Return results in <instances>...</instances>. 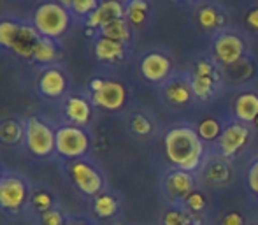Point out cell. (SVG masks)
I'll return each instance as SVG.
<instances>
[{"label":"cell","instance_id":"cell-5","mask_svg":"<svg viewBox=\"0 0 258 225\" xmlns=\"http://www.w3.org/2000/svg\"><path fill=\"white\" fill-rule=\"evenodd\" d=\"M69 176H71V181L81 194L88 195V197H97L99 194H102L104 176L90 162L83 160V158L71 162L69 164Z\"/></svg>","mask_w":258,"mask_h":225},{"label":"cell","instance_id":"cell-25","mask_svg":"<svg viewBox=\"0 0 258 225\" xmlns=\"http://www.w3.org/2000/svg\"><path fill=\"white\" fill-rule=\"evenodd\" d=\"M190 88L195 97H199L201 100H207L213 97L214 90H216V81H214V78L194 74L190 79Z\"/></svg>","mask_w":258,"mask_h":225},{"label":"cell","instance_id":"cell-23","mask_svg":"<svg viewBox=\"0 0 258 225\" xmlns=\"http://www.w3.org/2000/svg\"><path fill=\"white\" fill-rule=\"evenodd\" d=\"M165 97L169 102L176 104V106H184L191 100L194 92L190 88V83L184 81H172L165 86Z\"/></svg>","mask_w":258,"mask_h":225},{"label":"cell","instance_id":"cell-41","mask_svg":"<svg viewBox=\"0 0 258 225\" xmlns=\"http://www.w3.org/2000/svg\"><path fill=\"white\" fill-rule=\"evenodd\" d=\"M69 225H92V223L86 222V220H74V222H69Z\"/></svg>","mask_w":258,"mask_h":225},{"label":"cell","instance_id":"cell-6","mask_svg":"<svg viewBox=\"0 0 258 225\" xmlns=\"http://www.w3.org/2000/svg\"><path fill=\"white\" fill-rule=\"evenodd\" d=\"M162 188L163 194L174 206H183L186 199L197 190V178H195V173H186V171L174 167L165 174Z\"/></svg>","mask_w":258,"mask_h":225},{"label":"cell","instance_id":"cell-24","mask_svg":"<svg viewBox=\"0 0 258 225\" xmlns=\"http://www.w3.org/2000/svg\"><path fill=\"white\" fill-rule=\"evenodd\" d=\"M148 11H150V6L146 0H130L125 6V20L134 27H141L146 20Z\"/></svg>","mask_w":258,"mask_h":225},{"label":"cell","instance_id":"cell-44","mask_svg":"<svg viewBox=\"0 0 258 225\" xmlns=\"http://www.w3.org/2000/svg\"><path fill=\"white\" fill-rule=\"evenodd\" d=\"M186 2H194V0H186Z\"/></svg>","mask_w":258,"mask_h":225},{"label":"cell","instance_id":"cell-39","mask_svg":"<svg viewBox=\"0 0 258 225\" xmlns=\"http://www.w3.org/2000/svg\"><path fill=\"white\" fill-rule=\"evenodd\" d=\"M104 81H105V79H102V78H93L92 81H90V90H92V93L99 92V90L102 88Z\"/></svg>","mask_w":258,"mask_h":225},{"label":"cell","instance_id":"cell-45","mask_svg":"<svg viewBox=\"0 0 258 225\" xmlns=\"http://www.w3.org/2000/svg\"><path fill=\"white\" fill-rule=\"evenodd\" d=\"M191 225H199V223H197V222H195V223H191Z\"/></svg>","mask_w":258,"mask_h":225},{"label":"cell","instance_id":"cell-11","mask_svg":"<svg viewBox=\"0 0 258 225\" xmlns=\"http://www.w3.org/2000/svg\"><path fill=\"white\" fill-rule=\"evenodd\" d=\"M244 55V42L234 34H221L214 41V57L223 65H234Z\"/></svg>","mask_w":258,"mask_h":225},{"label":"cell","instance_id":"cell-17","mask_svg":"<svg viewBox=\"0 0 258 225\" xmlns=\"http://www.w3.org/2000/svg\"><path fill=\"white\" fill-rule=\"evenodd\" d=\"M234 112L235 118L239 122L246 123H255L258 118V95L256 93H241L234 102Z\"/></svg>","mask_w":258,"mask_h":225},{"label":"cell","instance_id":"cell-1","mask_svg":"<svg viewBox=\"0 0 258 225\" xmlns=\"http://www.w3.org/2000/svg\"><path fill=\"white\" fill-rule=\"evenodd\" d=\"M163 151L174 167L186 173H197L204 164V141L191 125H176L167 130Z\"/></svg>","mask_w":258,"mask_h":225},{"label":"cell","instance_id":"cell-18","mask_svg":"<svg viewBox=\"0 0 258 225\" xmlns=\"http://www.w3.org/2000/svg\"><path fill=\"white\" fill-rule=\"evenodd\" d=\"M93 51H95V57L99 62H109L111 64V62H118L125 57V44L105 37H99L95 41Z\"/></svg>","mask_w":258,"mask_h":225},{"label":"cell","instance_id":"cell-33","mask_svg":"<svg viewBox=\"0 0 258 225\" xmlns=\"http://www.w3.org/2000/svg\"><path fill=\"white\" fill-rule=\"evenodd\" d=\"M199 21H201V25L206 30H213V28H216L221 23V16L218 14V11L214 7H204L199 13Z\"/></svg>","mask_w":258,"mask_h":225},{"label":"cell","instance_id":"cell-16","mask_svg":"<svg viewBox=\"0 0 258 225\" xmlns=\"http://www.w3.org/2000/svg\"><path fill=\"white\" fill-rule=\"evenodd\" d=\"M39 39H41V35L35 30L34 25L21 23L20 32H18L16 41H14V46L11 51L16 57H20L21 60H34V51Z\"/></svg>","mask_w":258,"mask_h":225},{"label":"cell","instance_id":"cell-38","mask_svg":"<svg viewBox=\"0 0 258 225\" xmlns=\"http://www.w3.org/2000/svg\"><path fill=\"white\" fill-rule=\"evenodd\" d=\"M246 23H248L249 28H253V30H258V7H256V9L249 11L248 18H246Z\"/></svg>","mask_w":258,"mask_h":225},{"label":"cell","instance_id":"cell-35","mask_svg":"<svg viewBox=\"0 0 258 225\" xmlns=\"http://www.w3.org/2000/svg\"><path fill=\"white\" fill-rule=\"evenodd\" d=\"M41 225H67L65 223V215L60 209L53 208L51 211H46L41 215Z\"/></svg>","mask_w":258,"mask_h":225},{"label":"cell","instance_id":"cell-19","mask_svg":"<svg viewBox=\"0 0 258 225\" xmlns=\"http://www.w3.org/2000/svg\"><path fill=\"white\" fill-rule=\"evenodd\" d=\"M60 58V48L58 44L53 41V39L48 37H41L35 46V51H34V62H37L39 65H53L54 62H58Z\"/></svg>","mask_w":258,"mask_h":225},{"label":"cell","instance_id":"cell-30","mask_svg":"<svg viewBox=\"0 0 258 225\" xmlns=\"http://www.w3.org/2000/svg\"><path fill=\"white\" fill-rule=\"evenodd\" d=\"M130 130L137 136H150L153 132V123L143 112H136V115L130 118Z\"/></svg>","mask_w":258,"mask_h":225},{"label":"cell","instance_id":"cell-21","mask_svg":"<svg viewBox=\"0 0 258 225\" xmlns=\"http://www.w3.org/2000/svg\"><path fill=\"white\" fill-rule=\"evenodd\" d=\"M93 211L99 218L107 220L112 218L119 213V201L116 195L109 194V192H102L97 197H93Z\"/></svg>","mask_w":258,"mask_h":225},{"label":"cell","instance_id":"cell-40","mask_svg":"<svg viewBox=\"0 0 258 225\" xmlns=\"http://www.w3.org/2000/svg\"><path fill=\"white\" fill-rule=\"evenodd\" d=\"M53 2H56V4H60V6H63V7H67V9H71L72 0H53Z\"/></svg>","mask_w":258,"mask_h":225},{"label":"cell","instance_id":"cell-29","mask_svg":"<svg viewBox=\"0 0 258 225\" xmlns=\"http://www.w3.org/2000/svg\"><path fill=\"white\" fill-rule=\"evenodd\" d=\"M30 204H32V208L39 213V215H42V213L51 211V209L54 208V197L49 194V192L39 190L30 197Z\"/></svg>","mask_w":258,"mask_h":225},{"label":"cell","instance_id":"cell-13","mask_svg":"<svg viewBox=\"0 0 258 225\" xmlns=\"http://www.w3.org/2000/svg\"><path fill=\"white\" fill-rule=\"evenodd\" d=\"M172 64L162 53H150L141 60V72L150 83H162L170 74Z\"/></svg>","mask_w":258,"mask_h":225},{"label":"cell","instance_id":"cell-15","mask_svg":"<svg viewBox=\"0 0 258 225\" xmlns=\"http://www.w3.org/2000/svg\"><path fill=\"white\" fill-rule=\"evenodd\" d=\"M228 158H223L218 155L216 158H211L209 162L204 160L202 164V180L206 181V185L211 187H223L230 181L232 178V167L228 164Z\"/></svg>","mask_w":258,"mask_h":225},{"label":"cell","instance_id":"cell-14","mask_svg":"<svg viewBox=\"0 0 258 225\" xmlns=\"http://www.w3.org/2000/svg\"><path fill=\"white\" fill-rule=\"evenodd\" d=\"M63 115L67 116L71 125L86 127L93 115L92 102H88V100L81 95H71V97H67V100H65V104H63Z\"/></svg>","mask_w":258,"mask_h":225},{"label":"cell","instance_id":"cell-12","mask_svg":"<svg viewBox=\"0 0 258 225\" xmlns=\"http://www.w3.org/2000/svg\"><path fill=\"white\" fill-rule=\"evenodd\" d=\"M121 18H125V6L119 0H104L100 2L99 9L86 18L85 23L90 30H100L104 25Z\"/></svg>","mask_w":258,"mask_h":225},{"label":"cell","instance_id":"cell-37","mask_svg":"<svg viewBox=\"0 0 258 225\" xmlns=\"http://www.w3.org/2000/svg\"><path fill=\"white\" fill-rule=\"evenodd\" d=\"M195 74H197V76H207V78H214L213 65H211L209 62H206V60L199 62L197 67H195Z\"/></svg>","mask_w":258,"mask_h":225},{"label":"cell","instance_id":"cell-2","mask_svg":"<svg viewBox=\"0 0 258 225\" xmlns=\"http://www.w3.org/2000/svg\"><path fill=\"white\" fill-rule=\"evenodd\" d=\"M71 9L48 0L34 11V27L41 37L60 39L71 27Z\"/></svg>","mask_w":258,"mask_h":225},{"label":"cell","instance_id":"cell-22","mask_svg":"<svg viewBox=\"0 0 258 225\" xmlns=\"http://www.w3.org/2000/svg\"><path fill=\"white\" fill-rule=\"evenodd\" d=\"M25 141V125L16 120H6L0 123V143L7 146H18Z\"/></svg>","mask_w":258,"mask_h":225},{"label":"cell","instance_id":"cell-42","mask_svg":"<svg viewBox=\"0 0 258 225\" xmlns=\"http://www.w3.org/2000/svg\"><path fill=\"white\" fill-rule=\"evenodd\" d=\"M253 125H255V129H256V130H258V118H256V120H255V123H253Z\"/></svg>","mask_w":258,"mask_h":225},{"label":"cell","instance_id":"cell-36","mask_svg":"<svg viewBox=\"0 0 258 225\" xmlns=\"http://www.w3.org/2000/svg\"><path fill=\"white\" fill-rule=\"evenodd\" d=\"M220 225H246V220H244V216H242L241 213L228 211V213H225V215H223Z\"/></svg>","mask_w":258,"mask_h":225},{"label":"cell","instance_id":"cell-31","mask_svg":"<svg viewBox=\"0 0 258 225\" xmlns=\"http://www.w3.org/2000/svg\"><path fill=\"white\" fill-rule=\"evenodd\" d=\"M100 6V0H72L71 4V13L79 18H88L93 14Z\"/></svg>","mask_w":258,"mask_h":225},{"label":"cell","instance_id":"cell-32","mask_svg":"<svg viewBox=\"0 0 258 225\" xmlns=\"http://www.w3.org/2000/svg\"><path fill=\"white\" fill-rule=\"evenodd\" d=\"M184 208H186V211L190 213L191 216H199L202 211L206 209V206H207V199H206V195L202 194L201 190H195L194 194L190 195V197L186 199V202H184Z\"/></svg>","mask_w":258,"mask_h":225},{"label":"cell","instance_id":"cell-8","mask_svg":"<svg viewBox=\"0 0 258 225\" xmlns=\"http://www.w3.org/2000/svg\"><path fill=\"white\" fill-rule=\"evenodd\" d=\"M251 139V129L242 122H230L223 125L220 139H218V153L223 158H234Z\"/></svg>","mask_w":258,"mask_h":225},{"label":"cell","instance_id":"cell-9","mask_svg":"<svg viewBox=\"0 0 258 225\" xmlns=\"http://www.w3.org/2000/svg\"><path fill=\"white\" fill-rule=\"evenodd\" d=\"M69 88V79L65 72L56 65H49V67L42 69L41 74L37 78V90L42 97L49 100L61 99Z\"/></svg>","mask_w":258,"mask_h":225},{"label":"cell","instance_id":"cell-43","mask_svg":"<svg viewBox=\"0 0 258 225\" xmlns=\"http://www.w3.org/2000/svg\"><path fill=\"white\" fill-rule=\"evenodd\" d=\"M2 178H4L2 176V165H0V180H2Z\"/></svg>","mask_w":258,"mask_h":225},{"label":"cell","instance_id":"cell-27","mask_svg":"<svg viewBox=\"0 0 258 225\" xmlns=\"http://www.w3.org/2000/svg\"><path fill=\"white\" fill-rule=\"evenodd\" d=\"M21 23L16 20H0V48L13 49Z\"/></svg>","mask_w":258,"mask_h":225},{"label":"cell","instance_id":"cell-28","mask_svg":"<svg viewBox=\"0 0 258 225\" xmlns=\"http://www.w3.org/2000/svg\"><path fill=\"white\" fill-rule=\"evenodd\" d=\"M162 225H191L195 223V218L186 211L184 206H174L172 209L163 213Z\"/></svg>","mask_w":258,"mask_h":225},{"label":"cell","instance_id":"cell-20","mask_svg":"<svg viewBox=\"0 0 258 225\" xmlns=\"http://www.w3.org/2000/svg\"><path fill=\"white\" fill-rule=\"evenodd\" d=\"M99 32H100V37L111 39V41L121 42V44H126V42H130V39H132L130 23L125 20V18L114 20V21H111V23L104 25Z\"/></svg>","mask_w":258,"mask_h":225},{"label":"cell","instance_id":"cell-4","mask_svg":"<svg viewBox=\"0 0 258 225\" xmlns=\"http://www.w3.org/2000/svg\"><path fill=\"white\" fill-rule=\"evenodd\" d=\"M90 150V136L83 127L60 125L56 129V155L65 160H81Z\"/></svg>","mask_w":258,"mask_h":225},{"label":"cell","instance_id":"cell-10","mask_svg":"<svg viewBox=\"0 0 258 225\" xmlns=\"http://www.w3.org/2000/svg\"><path fill=\"white\" fill-rule=\"evenodd\" d=\"M126 102V88L119 81L105 79L102 88L92 93V104L104 111H119Z\"/></svg>","mask_w":258,"mask_h":225},{"label":"cell","instance_id":"cell-34","mask_svg":"<svg viewBox=\"0 0 258 225\" xmlns=\"http://www.w3.org/2000/svg\"><path fill=\"white\" fill-rule=\"evenodd\" d=\"M246 183H248L249 192L258 199V158L249 164L248 173H246Z\"/></svg>","mask_w":258,"mask_h":225},{"label":"cell","instance_id":"cell-3","mask_svg":"<svg viewBox=\"0 0 258 225\" xmlns=\"http://www.w3.org/2000/svg\"><path fill=\"white\" fill-rule=\"evenodd\" d=\"M25 146L37 158L51 157L56 153V129L46 120L32 116L25 122Z\"/></svg>","mask_w":258,"mask_h":225},{"label":"cell","instance_id":"cell-26","mask_svg":"<svg viewBox=\"0 0 258 225\" xmlns=\"http://www.w3.org/2000/svg\"><path fill=\"white\" fill-rule=\"evenodd\" d=\"M197 132L204 143H218L221 132H223V125L216 118H204L199 122Z\"/></svg>","mask_w":258,"mask_h":225},{"label":"cell","instance_id":"cell-7","mask_svg":"<svg viewBox=\"0 0 258 225\" xmlns=\"http://www.w3.org/2000/svg\"><path fill=\"white\" fill-rule=\"evenodd\" d=\"M28 187L25 180L14 174H7L0 180V209L11 215H18L28 202Z\"/></svg>","mask_w":258,"mask_h":225}]
</instances>
